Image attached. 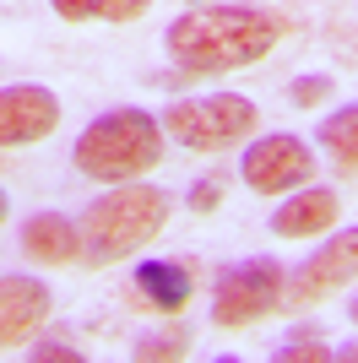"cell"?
<instances>
[{"instance_id":"cell-14","label":"cell","mask_w":358,"mask_h":363,"mask_svg":"<svg viewBox=\"0 0 358 363\" xmlns=\"http://www.w3.org/2000/svg\"><path fill=\"white\" fill-rule=\"evenodd\" d=\"M152 0H55L60 22H136Z\"/></svg>"},{"instance_id":"cell-10","label":"cell","mask_w":358,"mask_h":363,"mask_svg":"<svg viewBox=\"0 0 358 363\" xmlns=\"http://www.w3.org/2000/svg\"><path fill=\"white\" fill-rule=\"evenodd\" d=\"M342 212L337 190L326 184H298V196H288L277 212H271V233L277 239H310V233H326Z\"/></svg>"},{"instance_id":"cell-3","label":"cell","mask_w":358,"mask_h":363,"mask_svg":"<svg viewBox=\"0 0 358 363\" xmlns=\"http://www.w3.org/2000/svg\"><path fill=\"white\" fill-rule=\"evenodd\" d=\"M71 163L98 184L141 179L147 168L163 163V120H152L147 108H109L76 136Z\"/></svg>"},{"instance_id":"cell-18","label":"cell","mask_w":358,"mask_h":363,"mask_svg":"<svg viewBox=\"0 0 358 363\" xmlns=\"http://www.w3.org/2000/svg\"><path fill=\"white\" fill-rule=\"evenodd\" d=\"M217 201H223V179H195L190 196H185V206L207 217V212H217Z\"/></svg>"},{"instance_id":"cell-12","label":"cell","mask_w":358,"mask_h":363,"mask_svg":"<svg viewBox=\"0 0 358 363\" xmlns=\"http://www.w3.org/2000/svg\"><path fill=\"white\" fill-rule=\"evenodd\" d=\"M136 298L147 303V309H158V315H179L185 303H190V266H179V260H141L131 277Z\"/></svg>"},{"instance_id":"cell-13","label":"cell","mask_w":358,"mask_h":363,"mask_svg":"<svg viewBox=\"0 0 358 363\" xmlns=\"http://www.w3.org/2000/svg\"><path fill=\"white\" fill-rule=\"evenodd\" d=\"M315 141H320V152H326L342 174H358V98L342 104L337 114H326L320 130H315Z\"/></svg>"},{"instance_id":"cell-16","label":"cell","mask_w":358,"mask_h":363,"mask_svg":"<svg viewBox=\"0 0 358 363\" xmlns=\"http://www.w3.org/2000/svg\"><path fill=\"white\" fill-rule=\"evenodd\" d=\"M271 358H277V363H304V358H310V363H326V358H337V352L326 347V336H320V331H293L283 347L271 352Z\"/></svg>"},{"instance_id":"cell-15","label":"cell","mask_w":358,"mask_h":363,"mask_svg":"<svg viewBox=\"0 0 358 363\" xmlns=\"http://www.w3.org/2000/svg\"><path fill=\"white\" fill-rule=\"evenodd\" d=\"M190 352V336L179 331V325H168V331H152V336H141L131 347V358L136 363H168V358H185Z\"/></svg>"},{"instance_id":"cell-7","label":"cell","mask_w":358,"mask_h":363,"mask_svg":"<svg viewBox=\"0 0 358 363\" xmlns=\"http://www.w3.org/2000/svg\"><path fill=\"white\" fill-rule=\"evenodd\" d=\"M310 174H315V152L298 136H261L239 157V179L255 196H288L298 184H310Z\"/></svg>"},{"instance_id":"cell-6","label":"cell","mask_w":358,"mask_h":363,"mask_svg":"<svg viewBox=\"0 0 358 363\" xmlns=\"http://www.w3.org/2000/svg\"><path fill=\"white\" fill-rule=\"evenodd\" d=\"M353 277H358V228H342V233L326 239L298 272H288L283 303H288V309H310V303L331 298V293L353 288Z\"/></svg>"},{"instance_id":"cell-11","label":"cell","mask_w":358,"mask_h":363,"mask_svg":"<svg viewBox=\"0 0 358 363\" xmlns=\"http://www.w3.org/2000/svg\"><path fill=\"white\" fill-rule=\"evenodd\" d=\"M22 255L33 266H76L82 260V228L60 212H38L22 223Z\"/></svg>"},{"instance_id":"cell-17","label":"cell","mask_w":358,"mask_h":363,"mask_svg":"<svg viewBox=\"0 0 358 363\" xmlns=\"http://www.w3.org/2000/svg\"><path fill=\"white\" fill-rule=\"evenodd\" d=\"M331 87H337L331 76H298L293 87H288V98H293L298 108H310V104H320V98H331Z\"/></svg>"},{"instance_id":"cell-21","label":"cell","mask_w":358,"mask_h":363,"mask_svg":"<svg viewBox=\"0 0 358 363\" xmlns=\"http://www.w3.org/2000/svg\"><path fill=\"white\" fill-rule=\"evenodd\" d=\"M353 325H358V298H353Z\"/></svg>"},{"instance_id":"cell-19","label":"cell","mask_w":358,"mask_h":363,"mask_svg":"<svg viewBox=\"0 0 358 363\" xmlns=\"http://www.w3.org/2000/svg\"><path fill=\"white\" fill-rule=\"evenodd\" d=\"M33 358H38V363H82V352L65 347V342H38V347H33Z\"/></svg>"},{"instance_id":"cell-20","label":"cell","mask_w":358,"mask_h":363,"mask_svg":"<svg viewBox=\"0 0 358 363\" xmlns=\"http://www.w3.org/2000/svg\"><path fill=\"white\" fill-rule=\"evenodd\" d=\"M6 212H11V201H6V190H0V223H6Z\"/></svg>"},{"instance_id":"cell-9","label":"cell","mask_w":358,"mask_h":363,"mask_svg":"<svg viewBox=\"0 0 358 363\" xmlns=\"http://www.w3.org/2000/svg\"><path fill=\"white\" fill-rule=\"evenodd\" d=\"M44 320H49V288L38 277H22V272L0 277V352L28 342Z\"/></svg>"},{"instance_id":"cell-8","label":"cell","mask_w":358,"mask_h":363,"mask_svg":"<svg viewBox=\"0 0 358 363\" xmlns=\"http://www.w3.org/2000/svg\"><path fill=\"white\" fill-rule=\"evenodd\" d=\"M60 125V98L49 87L16 82L0 87V147H33V141L55 136Z\"/></svg>"},{"instance_id":"cell-1","label":"cell","mask_w":358,"mask_h":363,"mask_svg":"<svg viewBox=\"0 0 358 363\" xmlns=\"http://www.w3.org/2000/svg\"><path fill=\"white\" fill-rule=\"evenodd\" d=\"M277 38H283V22L261 6H195L168 22L163 49L179 65V76H223L266 60Z\"/></svg>"},{"instance_id":"cell-4","label":"cell","mask_w":358,"mask_h":363,"mask_svg":"<svg viewBox=\"0 0 358 363\" xmlns=\"http://www.w3.org/2000/svg\"><path fill=\"white\" fill-rule=\"evenodd\" d=\"M261 125L250 98L239 92H207V98H174L163 108V130L190 152H223L234 141H244Z\"/></svg>"},{"instance_id":"cell-2","label":"cell","mask_w":358,"mask_h":363,"mask_svg":"<svg viewBox=\"0 0 358 363\" xmlns=\"http://www.w3.org/2000/svg\"><path fill=\"white\" fill-rule=\"evenodd\" d=\"M168 206H174V196L158 184H109L82 212V266H114V260H131L136 250H147L163 233Z\"/></svg>"},{"instance_id":"cell-5","label":"cell","mask_w":358,"mask_h":363,"mask_svg":"<svg viewBox=\"0 0 358 363\" xmlns=\"http://www.w3.org/2000/svg\"><path fill=\"white\" fill-rule=\"evenodd\" d=\"M283 282L288 272L271 255H250L239 266H223L217 277V298H212V325L217 331H244L271 309H283Z\"/></svg>"}]
</instances>
